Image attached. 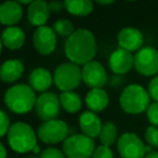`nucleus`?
Returning <instances> with one entry per match:
<instances>
[{
    "instance_id": "33",
    "label": "nucleus",
    "mask_w": 158,
    "mask_h": 158,
    "mask_svg": "<svg viewBox=\"0 0 158 158\" xmlns=\"http://www.w3.org/2000/svg\"><path fill=\"white\" fill-rule=\"evenodd\" d=\"M0 151H1V157L0 158H7V151H6V146L3 143L0 144Z\"/></svg>"
},
{
    "instance_id": "14",
    "label": "nucleus",
    "mask_w": 158,
    "mask_h": 158,
    "mask_svg": "<svg viewBox=\"0 0 158 158\" xmlns=\"http://www.w3.org/2000/svg\"><path fill=\"white\" fill-rule=\"evenodd\" d=\"M108 65L110 70L115 74H127L132 67H134V56L131 54V52L119 48L110 55Z\"/></svg>"
},
{
    "instance_id": "37",
    "label": "nucleus",
    "mask_w": 158,
    "mask_h": 158,
    "mask_svg": "<svg viewBox=\"0 0 158 158\" xmlns=\"http://www.w3.org/2000/svg\"><path fill=\"white\" fill-rule=\"evenodd\" d=\"M29 158H38V157H37V156H31Z\"/></svg>"
},
{
    "instance_id": "1",
    "label": "nucleus",
    "mask_w": 158,
    "mask_h": 158,
    "mask_svg": "<svg viewBox=\"0 0 158 158\" xmlns=\"http://www.w3.org/2000/svg\"><path fill=\"white\" fill-rule=\"evenodd\" d=\"M65 55L70 63L86 65L93 61L97 54V40L90 31L80 28L68 37L64 46Z\"/></svg>"
},
{
    "instance_id": "29",
    "label": "nucleus",
    "mask_w": 158,
    "mask_h": 158,
    "mask_svg": "<svg viewBox=\"0 0 158 158\" xmlns=\"http://www.w3.org/2000/svg\"><path fill=\"white\" fill-rule=\"evenodd\" d=\"M91 158H114V154H113V151L110 149V147L100 145V146H98L95 148Z\"/></svg>"
},
{
    "instance_id": "18",
    "label": "nucleus",
    "mask_w": 158,
    "mask_h": 158,
    "mask_svg": "<svg viewBox=\"0 0 158 158\" xmlns=\"http://www.w3.org/2000/svg\"><path fill=\"white\" fill-rule=\"evenodd\" d=\"M29 86L33 88L34 91L44 93L54 81L52 78V75L48 69L44 67L35 68L29 75Z\"/></svg>"
},
{
    "instance_id": "23",
    "label": "nucleus",
    "mask_w": 158,
    "mask_h": 158,
    "mask_svg": "<svg viewBox=\"0 0 158 158\" xmlns=\"http://www.w3.org/2000/svg\"><path fill=\"white\" fill-rule=\"evenodd\" d=\"M60 101H61L62 107L70 114H75V113L79 112L82 105L81 98L79 97V94L73 92V91L62 92L60 95Z\"/></svg>"
},
{
    "instance_id": "16",
    "label": "nucleus",
    "mask_w": 158,
    "mask_h": 158,
    "mask_svg": "<svg viewBox=\"0 0 158 158\" xmlns=\"http://www.w3.org/2000/svg\"><path fill=\"white\" fill-rule=\"evenodd\" d=\"M50 16L49 5L44 0H35L27 9V19L34 26H44Z\"/></svg>"
},
{
    "instance_id": "36",
    "label": "nucleus",
    "mask_w": 158,
    "mask_h": 158,
    "mask_svg": "<svg viewBox=\"0 0 158 158\" xmlns=\"http://www.w3.org/2000/svg\"><path fill=\"white\" fill-rule=\"evenodd\" d=\"M39 151H40L39 146H38V145H36V147L34 148V153H35V154H38V153H39Z\"/></svg>"
},
{
    "instance_id": "13",
    "label": "nucleus",
    "mask_w": 158,
    "mask_h": 158,
    "mask_svg": "<svg viewBox=\"0 0 158 158\" xmlns=\"http://www.w3.org/2000/svg\"><path fill=\"white\" fill-rule=\"evenodd\" d=\"M117 40L119 48L129 52L141 50L144 42L143 34L134 27H123L117 35Z\"/></svg>"
},
{
    "instance_id": "35",
    "label": "nucleus",
    "mask_w": 158,
    "mask_h": 158,
    "mask_svg": "<svg viewBox=\"0 0 158 158\" xmlns=\"http://www.w3.org/2000/svg\"><path fill=\"white\" fill-rule=\"evenodd\" d=\"M97 3H99V5H101V6H108V5L114 3V1H113V0H108V1H101V0H98Z\"/></svg>"
},
{
    "instance_id": "9",
    "label": "nucleus",
    "mask_w": 158,
    "mask_h": 158,
    "mask_svg": "<svg viewBox=\"0 0 158 158\" xmlns=\"http://www.w3.org/2000/svg\"><path fill=\"white\" fill-rule=\"evenodd\" d=\"M36 114L42 121H49L56 119L61 110L60 97L54 92L41 93L36 102Z\"/></svg>"
},
{
    "instance_id": "24",
    "label": "nucleus",
    "mask_w": 158,
    "mask_h": 158,
    "mask_svg": "<svg viewBox=\"0 0 158 158\" xmlns=\"http://www.w3.org/2000/svg\"><path fill=\"white\" fill-rule=\"evenodd\" d=\"M117 136H118V131H117L116 125L112 121H107L104 123L100 133V141L102 145L108 147L112 146L116 141Z\"/></svg>"
},
{
    "instance_id": "20",
    "label": "nucleus",
    "mask_w": 158,
    "mask_h": 158,
    "mask_svg": "<svg viewBox=\"0 0 158 158\" xmlns=\"http://www.w3.org/2000/svg\"><path fill=\"white\" fill-rule=\"evenodd\" d=\"M24 73V65L20 60L12 59L7 60L3 62L0 75H1V80L3 82H14L18 79L21 78V76Z\"/></svg>"
},
{
    "instance_id": "11",
    "label": "nucleus",
    "mask_w": 158,
    "mask_h": 158,
    "mask_svg": "<svg viewBox=\"0 0 158 158\" xmlns=\"http://www.w3.org/2000/svg\"><path fill=\"white\" fill-rule=\"evenodd\" d=\"M33 44L39 54L49 55L55 50L56 35L55 31L49 26L37 27L33 35Z\"/></svg>"
},
{
    "instance_id": "6",
    "label": "nucleus",
    "mask_w": 158,
    "mask_h": 158,
    "mask_svg": "<svg viewBox=\"0 0 158 158\" xmlns=\"http://www.w3.org/2000/svg\"><path fill=\"white\" fill-rule=\"evenodd\" d=\"M94 151L93 139L85 134H73L63 142V153L67 158H91Z\"/></svg>"
},
{
    "instance_id": "22",
    "label": "nucleus",
    "mask_w": 158,
    "mask_h": 158,
    "mask_svg": "<svg viewBox=\"0 0 158 158\" xmlns=\"http://www.w3.org/2000/svg\"><path fill=\"white\" fill-rule=\"evenodd\" d=\"M64 2L66 11L73 15L86 16L93 10V2L91 0H66Z\"/></svg>"
},
{
    "instance_id": "27",
    "label": "nucleus",
    "mask_w": 158,
    "mask_h": 158,
    "mask_svg": "<svg viewBox=\"0 0 158 158\" xmlns=\"http://www.w3.org/2000/svg\"><path fill=\"white\" fill-rule=\"evenodd\" d=\"M146 115L152 126L158 128V102H155L149 105L148 110H146Z\"/></svg>"
},
{
    "instance_id": "21",
    "label": "nucleus",
    "mask_w": 158,
    "mask_h": 158,
    "mask_svg": "<svg viewBox=\"0 0 158 158\" xmlns=\"http://www.w3.org/2000/svg\"><path fill=\"white\" fill-rule=\"evenodd\" d=\"M108 94L104 89H91L86 95V104L89 110L93 113L104 110L108 105Z\"/></svg>"
},
{
    "instance_id": "15",
    "label": "nucleus",
    "mask_w": 158,
    "mask_h": 158,
    "mask_svg": "<svg viewBox=\"0 0 158 158\" xmlns=\"http://www.w3.org/2000/svg\"><path fill=\"white\" fill-rule=\"evenodd\" d=\"M79 127L82 131V134L94 139L97 136H100L103 125L100 117L95 113L87 110L79 116Z\"/></svg>"
},
{
    "instance_id": "8",
    "label": "nucleus",
    "mask_w": 158,
    "mask_h": 158,
    "mask_svg": "<svg viewBox=\"0 0 158 158\" xmlns=\"http://www.w3.org/2000/svg\"><path fill=\"white\" fill-rule=\"evenodd\" d=\"M134 68L143 76H154L158 73V50L144 47L134 55Z\"/></svg>"
},
{
    "instance_id": "10",
    "label": "nucleus",
    "mask_w": 158,
    "mask_h": 158,
    "mask_svg": "<svg viewBox=\"0 0 158 158\" xmlns=\"http://www.w3.org/2000/svg\"><path fill=\"white\" fill-rule=\"evenodd\" d=\"M118 153L123 158H144L146 146L140 138L134 133H123L117 143Z\"/></svg>"
},
{
    "instance_id": "26",
    "label": "nucleus",
    "mask_w": 158,
    "mask_h": 158,
    "mask_svg": "<svg viewBox=\"0 0 158 158\" xmlns=\"http://www.w3.org/2000/svg\"><path fill=\"white\" fill-rule=\"evenodd\" d=\"M145 141L152 147L158 148V128L151 126L145 130Z\"/></svg>"
},
{
    "instance_id": "34",
    "label": "nucleus",
    "mask_w": 158,
    "mask_h": 158,
    "mask_svg": "<svg viewBox=\"0 0 158 158\" xmlns=\"http://www.w3.org/2000/svg\"><path fill=\"white\" fill-rule=\"evenodd\" d=\"M144 158H158V152H151V153H147Z\"/></svg>"
},
{
    "instance_id": "31",
    "label": "nucleus",
    "mask_w": 158,
    "mask_h": 158,
    "mask_svg": "<svg viewBox=\"0 0 158 158\" xmlns=\"http://www.w3.org/2000/svg\"><path fill=\"white\" fill-rule=\"evenodd\" d=\"M1 114V128H0V135L5 136L6 134H8L10 130V118L7 114H6L5 110H1L0 112Z\"/></svg>"
},
{
    "instance_id": "12",
    "label": "nucleus",
    "mask_w": 158,
    "mask_h": 158,
    "mask_svg": "<svg viewBox=\"0 0 158 158\" xmlns=\"http://www.w3.org/2000/svg\"><path fill=\"white\" fill-rule=\"evenodd\" d=\"M82 80L91 89L102 88L107 82V73L100 62L92 61L82 68Z\"/></svg>"
},
{
    "instance_id": "25",
    "label": "nucleus",
    "mask_w": 158,
    "mask_h": 158,
    "mask_svg": "<svg viewBox=\"0 0 158 158\" xmlns=\"http://www.w3.org/2000/svg\"><path fill=\"white\" fill-rule=\"evenodd\" d=\"M53 31H55V34L63 37H70L74 31V24L70 22L69 20L66 19H62V20H57L56 22L53 24Z\"/></svg>"
},
{
    "instance_id": "17",
    "label": "nucleus",
    "mask_w": 158,
    "mask_h": 158,
    "mask_svg": "<svg viewBox=\"0 0 158 158\" xmlns=\"http://www.w3.org/2000/svg\"><path fill=\"white\" fill-rule=\"evenodd\" d=\"M23 18V7L19 1H6L0 6V21L3 25L13 26Z\"/></svg>"
},
{
    "instance_id": "30",
    "label": "nucleus",
    "mask_w": 158,
    "mask_h": 158,
    "mask_svg": "<svg viewBox=\"0 0 158 158\" xmlns=\"http://www.w3.org/2000/svg\"><path fill=\"white\" fill-rule=\"evenodd\" d=\"M148 94L151 99L158 102V76H155L148 85Z\"/></svg>"
},
{
    "instance_id": "7",
    "label": "nucleus",
    "mask_w": 158,
    "mask_h": 158,
    "mask_svg": "<svg viewBox=\"0 0 158 158\" xmlns=\"http://www.w3.org/2000/svg\"><path fill=\"white\" fill-rule=\"evenodd\" d=\"M69 129L65 121L53 119L42 123L38 128V138L46 144H56L68 138Z\"/></svg>"
},
{
    "instance_id": "5",
    "label": "nucleus",
    "mask_w": 158,
    "mask_h": 158,
    "mask_svg": "<svg viewBox=\"0 0 158 158\" xmlns=\"http://www.w3.org/2000/svg\"><path fill=\"white\" fill-rule=\"evenodd\" d=\"M53 80L57 89L69 92L78 88L82 80V69L74 63H63L56 67Z\"/></svg>"
},
{
    "instance_id": "28",
    "label": "nucleus",
    "mask_w": 158,
    "mask_h": 158,
    "mask_svg": "<svg viewBox=\"0 0 158 158\" xmlns=\"http://www.w3.org/2000/svg\"><path fill=\"white\" fill-rule=\"evenodd\" d=\"M40 158H66L65 154L56 147H48L40 154Z\"/></svg>"
},
{
    "instance_id": "2",
    "label": "nucleus",
    "mask_w": 158,
    "mask_h": 158,
    "mask_svg": "<svg viewBox=\"0 0 158 158\" xmlns=\"http://www.w3.org/2000/svg\"><path fill=\"white\" fill-rule=\"evenodd\" d=\"M37 98L31 86L18 84L10 87L5 94V104L12 113L26 114L36 106Z\"/></svg>"
},
{
    "instance_id": "32",
    "label": "nucleus",
    "mask_w": 158,
    "mask_h": 158,
    "mask_svg": "<svg viewBox=\"0 0 158 158\" xmlns=\"http://www.w3.org/2000/svg\"><path fill=\"white\" fill-rule=\"evenodd\" d=\"M48 5L50 12H53V13H59L63 9H65V2H62V1H51Z\"/></svg>"
},
{
    "instance_id": "19",
    "label": "nucleus",
    "mask_w": 158,
    "mask_h": 158,
    "mask_svg": "<svg viewBox=\"0 0 158 158\" xmlns=\"http://www.w3.org/2000/svg\"><path fill=\"white\" fill-rule=\"evenodd\" d=\"M1 46L9 50H18L22 48L25 42V34L22 28L18 26L7 27L1 35Z\"/></svg>"
},
{
    "instance_id": "3",
    "label": "nucleus",
    "mask_w": 158,
    "mask_h": 158,
    "mask_svg": "<svg viewBox=\"0 0 158 158\" xmlns=\"http://www.w3.org/2000/svg\"><path fill=\"white\" fill-rule=\"evenodd\" d=\"M151 97L148 91L140 85H130L126 87L119 97V104L127 114L136 115L145 112L149 107Z\"/></svg>"
},
{
    "instance_id": "4",
    "label": "nucleus",
    "mask_w": 158,
    "mask_h": 158,
    "mask_svg": "<svg viewBox=\"0 0 158 158\" xmlns=\"http://www.w3.org/2000/svg\"><path fill=\"white\" fill-rule=\"evenodd\" d=\"M8 143L14 152L24 154L34 151L37 145V136L28 123L18 121L8 132Z\"/></svg>"
}]
</instances>
